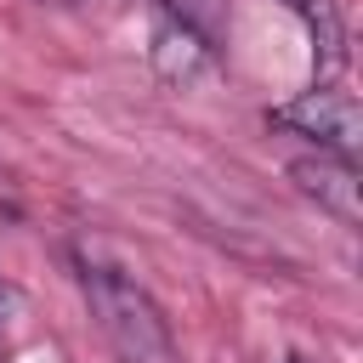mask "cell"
Here are the masks:
<instances>
[{
	"mask_svg": "<svg viewBox=\"0 0 363 363\" xmlns=\"http://www.w3.org/2000/svg\"><path fill=\"white\" fill-rule=\"evenodd\" d=\"M85 301H91L96 329L119 352V363H176L170 323L136 278H125L113 267H85Z\"/></svg>",
	"mask_w": 363,
	"mask_h": 363,
	"instance_id": "obj_1",
	"label": "cell"
},
{
	"mask_svg": "<svg viewBox=\"0 0 363 363\" xmlns=\"http://www.w3.org/2000/svg\"><path fill=\"white\" fill-rule=\"evenodd\" d=\"M278 130H289V136H306V142H318L323 153H357V142H363V108L352 102V91H335V85H318V91H301L295 102H284V108H272L267 113Z\"/></svg>",
	"mask_w": 363,
	"mask_h": 363,
	"instance_id": "obj_2",
	"label": "cell"
},
{
	"mask_svg": "<svg viewBox=\"0 0 363 363\" xmlns=\"http://www.w3.org/2000/svg\"><path fill=\"white\" fill-rule=\"evenodd\" d=\"M289 182L306 199H318V210H329L340 227L363 221V182H357V164L346 153H323L318 147V153H306V159L289 164Z\"/></svg>",
	"mask_w": 363,
	"mask_h": 363,
	"instance_id": "obj_3",
	"label": "cell"
},
{
	"mask_svg": "<svg viewBox=\"0 0 363 363\" xmlns=\"http://www.w3.org/2000/svg\"><path fill=\"white\" fill-rule=\"evenodd\" d=\"M147 57H153L159 79H170V85H193V79L210 74V40H204L176 6L159 11L153 34H147Z\"/></svg>",
	"mask_w": 363,
	"mask_h": 363,
	"instance_id": "obj_4",
	"label": "cell"
},
{
	"mask_svg": "<svg viewBox=\"0 0 363 363\" xmlns=\"http://www.w3.org/2000/svg\"><path fill=\"white\" fill-rule=\"evenodd\" d=\"M284 6L301 11L306 34H312V57H318V68H323V74H340V62H346V28H340L335 0H284Z\"/></svg>",
	"mask_w": 363,
	"mask_h": 363,
	"instance_id": "obj_5",
	"label": "cell"
},
{
	"mask_svg": "<svg viewBox=\"0 0 363 363\" xmlns=\"http://www.w3.org/2000/svg\"><path fill=\"white\" fill-rule=\"evenodd\" d=\"M289 363H312V357H289Z\"/></svg>",
	"mask_w": 363,
	"mask_h": 363,
	"instance_id": "obj_6",
	"label": "cell"
}]
</instances>
